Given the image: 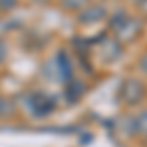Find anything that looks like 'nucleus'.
I'll use <instances>...</instances> for the list:
<instances>
[{
    "mask_svg": "<svg viewBox=\"0 0 147 147\" xmlns=\"http://www.w3.org/2000/svg\"><path fill=\"white\" fill-rule=\"evenodd\" d=\"M147 98V86L141 79H136V77H129V79H124L118 86V100L122 102L124 106H129V108H136V106H141Z\"/></svg>",
    "mask_w": 147,
    "mask_h": 147,
    "instance_id": "obj_1",
    "label": "nucleus"
},
{
    "mask_svg": "<svg viewBox=\"0 0 147 147\" xmlns=\"http://www.w3.org/2000/svg\"><path fill=\"white\" fill-rule=\"evenodd\" d=\"M96 45H98V55H100L102 63H116V61H120L122 55H124V43L122 41H118L114 35H108V37H98L96 39Z\"/></svg>",
    "mask_w": 147,
    "mask_h": 147,
    "instance_id": "obj_2",
    "label": "nucleus"
},
{
    "mask_svg": "<svg viewBox=\"0 0 147 147\" xmlns=\"http://www.w3.org/2000/svg\"><path fill=\"white\" fill-rule=\"evenodd\" d=\"M55 100L49 96V94H43V92H34L30 94V100H28V110L34 114L35 118H45L55 110Z\"/></svg>",
    "mask_w": 147,
    "mask_h": 147,
    "instance_id": "obj_3",
    "label": "nucleus"
},
{
    "mask_svg": "<svg viewBox=\"0 0 147 147\" xmlns=\"http://www.w3.org/2000/svg\"><path fill=\"white\" fill-rule=\"evenodd\" d=\"M141 32H143V22H141L139 18L129 16V18L118 28V32L114 34V37H116L118 41H122L124 45H127V43H134L137 37L141 35Z\"/></svg>",
    "mask_w": 147,
    "mask_h": 147,
    "instance_id": "obj_4",
    "label": "nucleus"
},
{
    "mask_svg": "<svg viewBox=\"0 0 147 147\" xmlns=\"http://www.w3.org/2000/svg\"><path fill=\"white\" fill-rule=\"evenodd\" d=\"M108 18V10L102 4H86L82 10L77 14V24L80 26H94Z\"/></svg>",
    "mask_w": 147,
    "mask_h": 147,
    "instance_id": "obj_5",
    "label": "nucleus"
},
{
    "mask_svg": "<svg viewBox=\"0 0 147 147\" xmlns=\"http://www.w3.org/2000/svg\"><path fill=\"white\" fill-rule=\"evenodd\" d=\"M55 73H57V79L61 80L63 84L69 82V80L75 77V65H73V59L69 57V53L65 49L57 51L55 55Z\"/></svg>",
    "mask_w": 147,
    "mask_h": 147,
    "instance_id": "obj_6",
    "label": "nucleus"
},
{
    "mask_svg": "<svg viewBox=\"0 0 147 147\" xmlns=\"http://www.w3.org/2000/svg\"><path fill=\"white\" fill-rule=\"evenodd\" d=\"M63 94H65V98H67L69 104H77L84 98V94H86V84L79 79H73L65 82V86H63Z\"/></svg>",
    "mask_w": 147,
    "mask_h": 147,
    "instance_id": "obj_7",
    "label": "nucleus"
},
{
    "mask_svg": "<svg viewBox=\"0 0 147 147\" xmlns=\"http://www.w3.org/2000/svg\"><path fill=\"white\" fill-rule=\"evenodd\" d=\"M134 125H136V137L147 141V108L134 116Z\"/></svg>",
    "mask_w": 147,
    "mask_h": 147,
    "instance_id": "obj_8",
    "label": "nucleus"
},
{
    "mask_svg": "<svg viewBox=\"0 0 147 147\" xmlns=\"http://www.w3.org/2000/svg\"><path fill=\"white\" fill-rule=\"evenodd\" d=\"M127 18H129V14H127L125 10H116V12H112V14H110V18H108V28H110V32H112V34H116V32H118V28H120V26H122Z\"/></svg>",
    "mask_w": 147,
    "mask_h": 147,
    "instance_id": "obj_9",
    "label": "nucleus"
},
{
    "mask_svg": "<svg viewBox=\"0 0 147 147\" xmlns=\"http://www.w3.org/2000/svg\"><path fill=\"white\" fill-rule=\"evenodd\" d=\"M16 112V104L8 98V96H4V94H0V120H6V118H12Z\"/></svg>",
    "mask_w": 147,
    "mask_h": 147,
    "instance_id": "obj_10",
    "label": "nucleus"
},
{
    "mask_svg": "<svg viewBox=\"0 0 147 147\" xmlns=\"http://www.w3.org/2000/svg\"><path fill=\"white\" fill-rule=\"evenodd\" d=\"M120 129L127 137H136V125H134V116H125L120 120Z\"/></svg>",
    "mask_w": 147,
    "mask_h": 147,
    "instance_id": "obj_11",
    "label": "nucleus"
},
{
    "mask_svg": "<svg viewBox=\"0 0 147 147\" xmlns=\"http://www.w3.org/2000/svg\"><path fill=\"white\" fill-rule=\"evenodd\" d=\"M61 4L67 12H77L79 14L86 4H90V0H61Z\"/></svg>",
    "mask_w": 147,
    "mask_h": 147,
    "instance_id": "obj_12",
    "label": "nucleus"
},
{
    "mask_svg": "<svg viewBox=\"0 0 147 147\" xmlns=\"http://www.w3.org/2000/svg\"><path fill=\"white\" fill-rule=\"evenodd\" d=\"M6 59H8V43L0 37V67L6 63Z\"/></svg>",
    "mask_w": 147,
    "mask_h": 147,
    "instance_id": "obj_13",
    "label": "nucleus"
},
{
    "mask_svg": "<svg viewBox=\"0 0 147 147\" xmlns=\"http://www.w3.org/2000/svg\"><path fill=\"white\" fill-rule=\"evenodd\" d=\"M18 0H0V12H10L16 8Z\"/></svg>",
    "mask_w": 147,
    "mask_h": 147,
    "instance_id": "obj_14",
    "label": "nucleus"
},
{
    "mask_svg": "<svg viewBox=\"0 0 147 147\" xmlns=\"http://www.w3.org/2000/svg\"><path fill=\"white\" fill-rule=\"evenodd\" d=\"M137 65H139V71H141V73L147 77V51L139 57V63H137Z\"/></svg>",
    "mask_w": 147,
    "mask_h": 147,
    "instance_id": "obj_15",
    "label": "nucleus"
},
{
    "mask_svg": "<svg viewBox=\"0 0 147 147\" xmlns=\"http://www.w3.org/2000/svg\"><path fill=\"white\" fill-rule=\"evenodd\" d=\"M139 10L143 12V16L147 18V0H139Z\"/></svg>",
    "mask_w": 147,
    "mask_h": 147,
    "instance_id": "obj_16",
    "label": "nucleus"
},
{
    "mask_svg": "<svg viewBox=\"0 0 147 147\" xmlns=\"http://www.w3.org/2000/svg\"><path fill=\"white\" fill-rule=\"evenodd\" d=\"M37 2H51V0H37Z\"/></svg>",
    "mask_w": 147,
    "mask_h": 147,
    "instance_id": "obj_17",
    "label": "nucleus"
}]
</instances>
